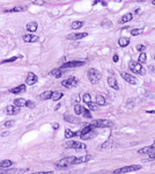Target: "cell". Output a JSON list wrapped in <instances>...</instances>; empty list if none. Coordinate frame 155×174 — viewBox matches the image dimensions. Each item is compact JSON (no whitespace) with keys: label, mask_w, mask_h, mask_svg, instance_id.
I'll list each match as a JSON object with an SVG mask.
<instances>
[{"label":"cell","mask_w":155,"mask_h":174,"mask_svg":"<svg viewBox=\"0 0 155 174\" xmlns=\"http://www.w3.org/2000/svg\"><path fill=\"white\" fill-rule=\"evenodd\" d=\"M129 67H130V70H131L133 73L141 74V76H145V74H146V70L142 67V65H141L139 62L131 60V62L129 63Z\"/></svg>","instance_id":"6da1fadb"},{"label":"cell","mask_w":155,"mask_h":174,"mask_svg":"<svg viewBox=\"0 0 155 174\" xmlns=\"http://www.w3.org/2000/svg\"><path fill=\"white\" fill-rule=\"evenodd\" d=\"M87 74H88V79H89V81H90L93 85L97 84V82L101 80V78H102V74H101V72L98 71V70L94 68V67H90V68L88 70Z\"/></svg>","instance_id":"7a4b0ae2"},{"label":"cell","mask_w":155,"mask_h":174,"mask_svg":"<svg viewBox=\"0 0 155 174\" xmlns=\"http://www.w3.org/2000/svg\"><path fill=\"white\" fill-rule=\"evenodd\" d=\"M74 159H75V157H66V158H63L56 163V167L57 168H66L68 166H72V165H74Z\"/></svg>","instance_id":"3957f363"},{"label":"cell","mask_w":155,"mask_h":174,"mask_svg":"<svg viewBox=\"0 0 155 174\" xmlns=\"http://www.w3.org/2000/svg\"><path fill=\"white\" fill-rule=\"evenodd\" d=\"M64 147L66 149H74L77 151H81V150H86V146L83 143L81 142H75V141H70V142H66L64 144Z\"/></svg>","instance_id":"277c9868"},{"label":"cell","mask_w":155,"mask_h":174,"mask_svg":"<svg viewBox=\"0 0 155 174\" xmlns=\"http://www.w3.org/2000/svg\"><path fill=\"white\" fill-rule=\"evenodd\" d=\"M141 166L140 165H131V166H125V167H120L113 171V174H122V173H130V172H134L140 169Z\"/></svg>","instance_id":"5b68a950"},{"label":"cell","mask_w":155,"mask_h":174,"mask_svg":"<svg viewBox=\"0 0 155 174\" xmlns=\"http://www.w3.org/2000/svg\"><path fill=\"white\" fill-rule=\"evenodd\" d=\"M78 84H79V81L75 77H70V78H67V79L61 81V85L65 88H73V87L78 86Z\"/></svg>","instance_id":"8992f818"},{"label":"cell","mask_w":155,"mask_h":174,"mask_svg":"<svg viewBox=\"0 0 155 174\" xmlns=\"http://www.w3.org/2000/svg\"><path fill=\"white\" fill-rule=\"evenodd\" d=\"M26 171H28V168H14V167H8L5 169L0 171V174H22Z\"/></svg>","instance_id":"52a82bcc"},{"label":"cell","mask_w":155,"mask_h":174,"mask_svg":"<svg viewBox=\"0 0 155 174\" xmlns=\"http://www.w3.org/2000/svg\"><path fill=\"white\" fill-rule=\"evenodd\" d=\"M92 124L94 126L95 129L96 128H107V127H111L112 126V123L108 120H96V121L93 122Z\"/></svg>","instance_id":"ba28073f"},{"label":"cell","mask_w":155,"mask_h":174,"mask_svg":"<svg viewBox=\"0 0 155 174\" xmlns=\"http://www.w3.org/2000/svg\"><path fill=\"white\" fill-rule=\"evenodd\" d=\"M20 112V107L15 106V104H9L5 108V114L6 115H15Z\"/></svg>","instance_id":"9c48e42d"},{"label":"cell","mask_w":155,"mask_h":174,"mask_svg":"<svg viewBox=\"0 0 155 174\" xmlns=\"http://www.w3.org/2000/svg\"><path fill=\"white\" fill-rule=\"evenodd\" d=\"M84 62L82 60H73V62H67L64 65H61V68H68V67H77V66H82Z\"/></svg>","instance_id":"30bf717a"},{"label":"cell","mask_w":155,"mask_h":174,"mask_svg":"<svg viewBox=\"0 0 155 174\" xmlns=\"http://www.w3.org/2000/svg\"><path fill=\"white\" fill-rule=\"evenodd\" d=\"M36 82H37V76L35 73H32V72L28 73V76L26 78V84L29 85V86H32V85H35Z\"/></svg>","instance_id":"8fae6325"},{"label":"cell","mask_w":155,"mask_h":174,"mask_svg":"<svg viewBox=\"0 0 155 174\" xmlns=\"http://www.w3.org/2000/svg\"><path fill=\"white\" fill-rule=\"evenodd\" d=\"M64 120L68 123H72V124H79L80 123V120L73 115H70V114H65L64 115Z\"/></svg>","instance_id":"7c38bea8"},{"label":"cell","mask_w":155,"mask_h":174,"mask_svg":"<svg viewBox=\"0 0 155 174\" xmlns=\"http://www.w3.org/2000/svg\"><path fill=\"white\" fill-rule=\"evenodd\" d=\"M87 33H77V34H70V35H67V40H72V41H74V40H81V39H83V37H86L87 36Z\"/></svg>","instance_id":"4fadbf2b"},{"label":"cell","mask_w":155,"mask_h":174,"mask_svg":"<svg viewBox=\"0 0 155 174\" xmlns=\"http://www.w3.org/2000/svg\"><path fill=\"white\" fill-rule=\"evenodd\" d=\"M90 154H87V155H82V157H75L74 159V165H78V164H83V163H87L90 160Z\"/></svg>","instance_id":"5bb4252c"},{"label":"cell","mask_w":155,"mask_h":174,"mask_svg":"<svg viewBox=\"0 0 155 174\" xmlns=\"http://www.w3.org/2000/svg\"><path fill=\"white\" fill-rule=\"evenodd\" d=\"M122 77H123V79L126 80L130 85H135V84H137V79H135V77H133L132 74H129V73H126V72H123V73H122Z\"/></svg>","instance_id":"9a60e30c"},{"label":"cell","mask_w":155,"mask_h":174,"mask_svg":"<svg viewBox=\"0 0 155 174\" xmlns=\"http://www.w3.org/2000/svg\"><path fill=\"white\" fill-rule=\"evenodd\" d=\"M138 152H139L140 154H153V153H155V146H154V145L146 146V147L140 149Z\"/></svg>","instance_id":"2e32d148"},{"label":"cell","mask_w":155,"mask_h":174,"mask_svg":"<svg viewBox=\"0 0 155 174\" xmlns=\"http://www.w3.org/2000/svg\"><path fill=\"white\" fill-rule=\"evenodd\" d=\"M23 41L26 43H34V42H37L38 41V36L36 35H32V34H27L23 36Z\"/></svg>","instance_id":"e0dca14e"},{"label":"cell","mask_w":155,"mask_h":174,"mask_svg":"<svg viewBox=\"0 0 155 174\" xmlns=\"http://www.w3.org/2000/svg\"><path fill=\"white\" fill-rule=\"evenodd\" d=\"M108 85L111 87V88H113V90H116V91L119 90L118 82H117V80H116L115 77H109V78H108Z\"/></svg>","instance_id":"ac0fdd59"},{"label":"cell","mask_w":155,"mask_h":174,"mask_svg":"<svg viewBox=\"0 0 155 174\" xmlns=\"http://www.w3.org/2000/svg\"><path fill=\"white\" fill-rule=\"evenodd\" d=\"M26 91V85H20L18 87H14V88H12L9 92L13 93V94H19V93H22Z\"/></svg>","instance_id":"d6986e66"},{"label":"cell","mask_w":155,"mask_h":174,"mask_svg":"<svg viewBox=\"0 0 155 174\" xmlns=\"http://www.w3.org/2000/svg\"><path fill=\"white\" fill-rule=\"evenodd\" d=\"M93 130H95V128H94V126L93 124H89V126H87L86 128H83L80 132H78V135L81 137V136H83V135H86V133H88V132H90V131H93Z\"/></svg>","instance_id":"ffe728a7"},{"label":"cell","mask_w":155,"mask_h":174,"mask_svg":"<svg viewBox=\"0 0 155 174\" xmlns=\"http://www.w3.org/2000/svg\"><path fill=\"white\" fill-rule=\"evenodd\" d=\"M118 44H119V46H122V48H125V46H127L129 44H130V39L129 37H119V40H118Z\"/></svg>","instance_id":"44dd1931"},{"label":"cell","mask_w":155,"mask_h":174,"mask_svg":"<svg viewBox=\"0 0 155 174\" xmlns=\"http://www.w3.org/2000/svg\"><path fill=\"white\" fill-rule=\"evenodd\" d=\"M13 104H15V106H18V107H26L27 100H24V99H22V98L15 99V100L13 101Z\"/></svg>","instance_id":"7402d4cb"},{"label":"cell","mask_w":155,"mask_h":174,"mask_svg":"<svg viewBox=\"0 0 155 174\" xmlns=\"http://www.w3.org/2000/svg\"><path fill=\"white\" fill-rule=\"evenodd\" d=\"M13 165V161H11V160H0V171L1 169H5V168H8V167H11Z\"/></svg>","instance_id":"603a6c76"},{"label":"cell","mask_w":155,"mask_h":174,"mask_svg":"<svg viewBox=\"0 0 155 174\" xmlns=\"http://www.w3.org/2000/svg\"><path fill=\"white\" fill-rule=\"evenodd\" d=\"M52 93H53V92H51V91H45V92H43V93L40 95V99H41L42 101L49 100V99L52 98Z\"/></svg>","instance_id":"cb8c5ba5"},{"label":"cell","mask_w":155,"mask_h":174,"mask_svg":"<svg viewBox=\"0 0 155 174\" xmlns=\"http://www.w3.org/2000/svg\"><path fill=\"white\" fill-rule=\"evenodd\" d=\"M50 76H52L55 78H60L63 76V71H61V68H55L52 70V71L50 72Z\"/></svg>","instance_id":"d4e9b609"},{"label":"cell","mask_w":155,"mask_h":174,"mask_svg":"<svg viewBox=\"0 0 155 174\" xmlns=\"http://www.w3.org/2000/svg\"><path fill=\"white\" fill-rule=\"evenodd\" d=\"M133 19V15H132V13H126L122 19H120V22L122 23H125V22H130L131 20Z\"/></svg>","instance_id":"484cf974"},{"label":"cell","mask_w":155,"mask_h":174,"mask_svg":"<svg viewBox=\"0 0 155 174\" xmlns=\"http://www.w3.org/2000/svg\"><path fill=\"white\" fill-rule=\"evenodd\" d=\"M27 30H29L30 33H34L37 30V22H29L27 25Z\"/></svg>","instance_id":"4316f807"},{"label":"cell","mask_w":155,"mask_h":174,"mask_svg":"<svg viewBox=\"0 0 155 174\" xmlns=\"http://www.w3.org/2000/svg\"><path fill=\"white\" fill-rule=\"evenodd\" d=\"M74 136H78V132H73L72 130H70V129H65V138H72V137H74Z\"/></svg>","instance_id":"83f0119b"},{"label":"cell","mask_w":155,"mask_h":174,"mask_svg":"<svg viewBox=\"0 0 155 174\" xmlns=\"http://www.w3.org/2000/svg\"><path fill=\"white\" fill-rule=\"evenodd\" d=\"M26 11L24 7H14V8H11V9H5L4 12L5 13H15V12H23Z\"/></svg>","instance_id":"f1b7e54d"},{"label":"cell","mask_w":155,"mask_h":174,"mask_svg":"<svg viewBox=\"0 0 155 174\" xmlns=\"http://www.w3.org/2000/svg\"><path fill=\"white\" fill-rule=\"evenodd\" d=\"M96 102H97L98 106H104V104L107 103L104 96H102V95H97V96H96Z\"/></svg>","instance_id":"f546056e"},{"label":"cell","mask_w":155,"mask_h":174,"mask_svg":"<svg viewBox=\"0 0 155 174\" xmlns=\"http://www.w3.org/2000/svg\"><path fill=\"white\" fill-rule=\"evenodd\" d=\"M83 110H84V108L82 106H80V104H75V106H74V112H75L77 115H82Z\"/></svg>","instance_id":"4dcf8cb0"},{"label":"cell","mask_w":155,"mask_h":174,"mask_svg":"<svg viewBox=\"0 0 155 174\" xmlns=\"http://www.w3.org/2000/svg\"><path fill=\"white\" fill-rule=\"evenodd\" d=\"M115 146V143L112 141H109V142H106L104 144L101 145V149H112Z\"/></svg>","instance_id":"1f68e13d"},{"label":"cell","mask_w":155,"mask_h":174,"mask_svg":"<svg viewBox=\"0 0 155 174\" xmlns=\"http://www.w3.org/2000/svg\"><path fill=\"white\" fill-rule=\"evenodd\" d=\"M83 26V22L82 21H73L72 25H71V28L72 29H79Z\"/></svg>","instance_id":"d6a6232c"},{"label":"cell","mask_w":155,"mask_h":174,"mask_svg":"<svg viewBox=\"0 0 155 174\" xmlns=\"http://www.w3.org/2000/svg\"><path fill=\"white\" fill-rule=\"evenodd\" d=\"M144 33V29L142 28H135V29H132L131 30V35L132 36H137V35H140Z\"/></svg>","instance_id":"836d02e7"},{"label":"cell","mask_w":155,"mask_h":174,"mask_svg":"<svg viewBox=\"0 0 155 174\" xmlns=\"http://www.w3.org/2000/svg\"><path fill=\"white\" fill-rule=\"evenodd\" d=\"M61 98H63V93L61 92H53L52 93V98H51V99H52L53 101H58Z\"/></svg>","instance_id":"e575fe53"},{"label":"cell","mask_w":155,"mask_h":174,"mask_svg":"<svg viewBox=\"0 0 155 174\" xmlns=\"http://www.w3.org/2000/svg\"><path fill=\"white\" fill-rule=\"evenodd\" d=\"M87 106H88V108L90 110H97V108H98L97 102H93V101H90L89 103H87Z\"/></svg>","instance_id":"d590c367"},{"label":"cell","mask_w":155,"mask_h":174,"mask_svg":"<svg viewBox=\"0 0 155 174\" xmlns=\"http://www.w3.org/2000/svg\"><path fill=\"white\" fill-rule=\"evenodd\" d=\"M82 100H83V102H84L86 104L89 103V102L92 101V96H90V94H89V93H84L83 96H82Z\"/></svg>","instance_id":"8d00e7d4"},{"label":"cell","mask_w":155,"mask_h":174,"mask_svg":"<svg viewBox=\"0 0 155 174\" xmlns=\"http://www.w3.org/2000/svg\"><path fill=\"white\" fill-rule=\"evenodd\" d=\"M138 62H139L140 64H145V63L147 62V56H146L145 52H141V54H140V56H139V60H138Z\"/></svg>","instance_id":"74e56055"},{"label":"cell","mask_w":155,"mask_h":174,"mask_svg":"<svg viewBox=\"0 0 155 174\" xmlns=\"http://www.w3.org/2000/svg\"><path fill=\"white\" fill-rule=\"evenodd\" d=\"M94 136H95V132H94V130H93V131H90V132H88V133H86V135L81 136V138H82V139H90V138H93Z\"/></svg>","instance_id":"f35d334b"},{"label":"cell","mask_w":155,"mask_h":174,"mask_svg":"<svg viewBox=\"0 0 155 174\" xmlns=\"http://www.w3.org/2000/svg\"><path fill=\"white\" fill-rule=\"evenodd\" d=\"M22 56L21 55H19V56H15V57H12V58H8V59H5V60H3V63H12V62H15L18 58H21Z\"/></svg>","instance_id":"ab89813d"},{"label":"cell","mask_w":155,"mask_h":174,"mask_svg":"<svg viewBox=\"0 0 155 174\" xmlns=\"http://www.w3.org/2000/svg\"><path fill=\"white\" fill-rule=\"evenodd\" d=\"M26 107H28V108H35L36 107V103L34 102V101H31V100H27V104H26Z\"/></svg>","instance_id":"60d3db41"},{"label":"cell","mask_w":155,"mask_h":174,"mask_svg":"<svg viewBox=\"0 0 155 174\" xmlns=\"http://www.w3.org/2000/svg\"><path fill=\"white\" fill-rule=\"evenodd\" d=\"M84 117H87V118H92V114L89 113V110L88 109H86L84 108V110H83V114H82Z\"/></svg>","instance_id":"b9f144b4"},{"label":"cell","mask_w":155,"mask_h":174,"mask_svg":"<svg viewBox=\"0 0 155 174\" xmlns=\"http://www.w3.org/2000/svg\"><path fill=\"white\" fill-rule=\"evenodd\" d=\"M137 50L140 51V52H144V51L146 50V46H145L144 44H138V45H137Z\"/></svg>","instance_id":"7bdbcfd3"},{"label":"cell","mask_w":155,"mask_h":174,"mask_svg":"<svg viewBox=\"0 0 155 174\" xmlns=\"http://www.w3.org/2000/svg\"><path fill=\"white\" fill-rule=\"evenodd\" d=\"M134 101H135V99H130V100H129V102H127V104H126L127 108H132V107L134 106Z\"/></svg>","instance_id":"ee69618b"},{"label":"cell","mask_w":155,"mask_h":174,"mask_svg":"<svg viewBox=\"0 0 155 174\" xmlns=\"http://www.w3.org/2000/svg\"><path fill=\"white\" fill-rule=\"evenodd\" d=\"M34 4H35V5H45L46 4V1H45V0H34Z\"/></svg>","instance_id":"f6af8a7d"},{"label":"cell","mask_w":155,"mask_h":174,"mask_svg":"<svg viewBox=\"0 0 155 174\" xmlns=\"http://www.w3.org/2000/svg\"><path fill=\"white\" fill-rule=\"evenodd\" d=\"M111 26H112V23L109 20H104L102 22V27H111Z\"/></svg>","instance_id":"bcb514c9"},{"label":"cell","mask_w":155,"mask_h":174,"mask_svg":"<svg viewBox=\"0 0 155 174\" xmlns=\"http://www.w3.org/2000/svg\"><path fill=\"white\" fill-rule=\"evenodd\" d=\"M13 124H14V121H7V122H5L4 127L5 128H11V127H13Z\"/></svg>","instance_id":"7dc6e473"},{"label":"cell","mask_w":155,"mask_h":174,"mask_svg":"<svg viewBox=\"0 0 155 174\" xmlns=\"http://www.w3.org/2000/svg\"><path fill=\"white\" fill-rule=\"evenodd\" d=\"M30 174H53V171H45V172H35Z\"/></svg>","instance_id":"c3c4849f"},{"label":"cell","mask_w":155,"mask_h":174,"mask_svg":"<svg viewBox=\"0 0 155 174\" xmlns=\"http://www.w3.org/2000/svg\"><path fill=\"white\" fill-rule=\"evenodd\" d=\"M149 71H150L153 74H155V65H150V66H149Z\"/></svg>","instance_id":"681fc988"},{"label":"cell","mask_w":155,"mask_h":174,"mask_svg":"<svg viewBox=\"0 0 155 174\" xmlns=\"http://www.w3.org/2000/svg\"><path fill=\"white\" fill-rule=\"evenodd\" d=\"M147 160H149V161H153V160H155V153H153V154H149V158H148Z\"/></svg>","instance_id":"f907efd6"},{"label":"cell","mask_w":155,"mask_h":174,"mask_svg":"<svg viewBox=\"0 0 155 174\" xmlns=\"http://www.w3.org/2000/svg\"><path fill=\"white\" fill-rule=\"evenodd\" d=\"M112 59H113V62H115V63H117V62L119 60V56H118L117 54H115V55H113V58H112Z\"/></svg>","instance_id":"816d5d0a"},{"label":"cell","mask_w":155,"mask_h":174,"mask_svg":"<svg viewBox=\"0 0 155 174\" xmlns=\"http://www.w3.org/2000/svg\"><path fill=\"white\" fill-rule=\"evenodd\" d=\"M77 102H79V96H74V98H73V103H75V104H78Z\"/></svg>","instance_id":"f5cc1de1"},{"label":"cell","mask_w":155,"mask_h":174,"mask_svg":"<svg viewBox=\"0 0 155 174\" xmlns=\"http://www.w3.org/2000/svg\"><path fill=\"white\" fill-rule=\"evenodd\" d=\"M9 135V132L8 131H5V132H1V137H6V136H8Z\"/></svg>","instance_id":"db71d44e"},{"label":"cell","mask_w":155,"mask_h":174,"mask_svg":"<svg viewBox=\"0 0 155 174\" xmlns=\"http://www.w3.org/2000/svg\"><path fill=\"white\" fill-rule=\"evenodd\" d=\"M60 106H61V104H60V103H58V104H56V107H55V110H57V109H59V108H60Z\"/></svg>","instance_id":"11a10c76"},{"label":"cell","mask_w":155,"mask_h":174,"mask_svg":"<svg viewBox=\"0 0 155 174\" xmlns=\"http://www.w3.org/2000/svg\"><path fill=\"white\" fill-rule=\"evenodd\" d=\"M52 127H53V129H58V128H59V124H58V123H55Z\"/></svg>","instance_id":"9f6ffc18"},{"label":"cell","mask_w":155,"mask_h":174,"mask_svg":"<svg viewBox=\"0 0 155 174\" xmlns=\"http://www.w3.org/2000/svg\"><path fill=\"white\" fill-rule=\"evenodd\" d=\"M152 4H153V5H155V0H153V1H152Z\"/></svg>","instance_id":"6f0895ef"},{"label":"cell","mask_w":155,"mask_h":174,"mask_svg":"<svg viewBox=\"0 0 155 174\" xmlns=\"http://www.w3.org/2000/svg\"><path fill=\"white\" fill-rule=\"evenodd\" d=\"M115 1H122V0H115Z\"/></svg>","instance_id":"680465c9"},{"label":"cell","mask_w":155,"mask_h":174,"mask_svg":"<svg viewBox=\"0 0 155 174\" xmlns=\"http://www.w3.org/2000/svg\"><path fill=\"white\" fill-rule=\"evenodd\" d=\"M154 59H155V55H154Z\"/></svg>","instance_id":"91938a15"}]
</instances>
